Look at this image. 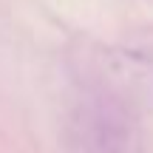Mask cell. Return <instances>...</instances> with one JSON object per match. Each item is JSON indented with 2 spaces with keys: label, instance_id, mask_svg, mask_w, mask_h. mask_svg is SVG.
<instances>
[{
  "label": "cell",
  "instance_id": "1",
  "mask_svg": "<svg viewBox=\"0 0 153 153\" xmlns=\"http://www.w3.org/2000/svg\"><path fill=\"white\" fill-rule=\"evenodd\" d=\"M71 142L74 153H133L136 136L116 105L97 99L74 114Z\"/></svg>",
  "mask_w": 153,
  "mask_h": 153
}]
</instances>
